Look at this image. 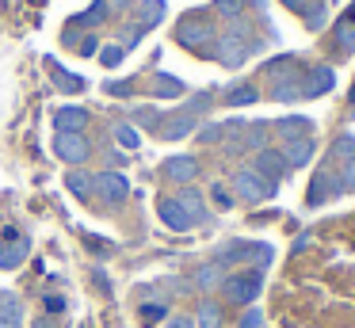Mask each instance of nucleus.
I'll return each mask as SVG.
<instances>
[{
    "label": "nucleus",
    "instance_id": "1",
    "mask_svg": "<svg viewBox=\"0 0 355 328\" xmlns=\"http://www.w3.org/2000/svg\"><path fill=\"white\" fill-rule=\"evenodd\" d=\"M263 290V275L260 271H237L222 282V294L230 297L233 305H248L256 294Z\"/></svg>",
    "mask_w": 355,
    "mask_h": 328
},
{
    "label": "nucleus",
    "instance_id": "2",
    "mask_svg": "<svg viewBox=\"0 0 355 328\" xmlns=\"http://www.w3.org/2000/svg\"><path fill=\"white\" fill-rule=\"evenodd\" d=\"M233 187H237V195L245 198V202H263V198H271L275 183H268L256 168H241L237 180H233Z\"/></svg>",
    "mask_w": 355,
    "mask_h": 328
},
{
    "label": "nucleus",
    "instance_id": "3",
    "mask_svg": "<svg viewBox=\"0 0 355 328\" xmlns=\"http://www.w3.org/2000/svg\"><path fill=\"white\" fill-rule=\"evenodd\" d=\"M248 50H252V46H248V35L241 31V23H233V31L218 42V58H222V65H241V61L248 58Z\"/></svg>",
    "mask_w": 355,
    "mask_h": 328
},
{
    "label": "nucleus",
    "instance_id": "4",
    "mask_svg": "<svg viewBox=\"0 0 355 328\" xmlns=\"http://www.w3.org/2000/svg\"><path fill=\"white\" fill-rule=\"evenodd\" d=\"M92 191L103 198V202L115 206V202H123V198L130 195V183H126L123 172H100V175L92 180Z\"/></svg>",
    "mask_w": 355,
    "mask_h": 328
},
{
    "label": "nucleus",
    "instance_id": "5",
    "mask_svg": "<svg viewBox=\"0 0 355 328\" xmlns=\"http://www.w3.org/2000/svg\"><path fill=\"white\" fill-rule=\"evenodd\" d=\"M176 38L184 46H191V50H199L202 42H210V38H214V27H210V23H202V19H184V23H180V31H176Z\"/></svg>",
    "mask_w": 355,
    "mask_h": 328
},
{
    "label": "nucleus",
    "instance_id": "6",
    "mask_svg": "<svg viewBox=\"0 0 355 328\" xmlns=\"http://www.w3.org/2000/svg\"><path fill=\"white\" fill-rule=\"evenodd\" d=\"M54 153H58L62 160H69V164H80V160L88 157V141H85L80 134H58Z\"/></svg>",
    "mask_w": 355,
    "mask_h": 328
},
{
    "label": "nucleus",
    "instance_id": "7",
    "mask_svg": "<svg viewBox=\"0 0 355 328\" xmlns=\"http://www.w3.org/2000/svg\"><path fill=\"white\" fill-rule=\"evenodd\" d=\"M256 172H260L268 183H279V175L286 172V157L275 153V149H260V157H256Z\"/></svg>",
    "mask_w": 355,
    "mask_h": 328
},
{
    "label": "nucleus",
    "instance_id": "8",
    "mask_svg": "<svg viewBox=\"0 0 355 328\" xmlns=\"http://www.w3.org/2000/svg\"><path fill=\"white\" fill-rule=\"evenodd\" d=\"M332 84H336V73H332V69H313L309 76H302V96H324Z\"/></svg>",
    "mask_w": 355,
    "mask_h": 328
},
{
    "label": "nucleus",
    "instance_id": "9",
    "mask_svg": "<svg viewBox=\"0 0 355 328\" xmlns=\"http://www.w3.org/2000/svg\"><path fill=\"white\" fill-rule=\"evenodd\" d=\"M164 175L176 183H191L195 175H199V164H195V157H172L168 164H164Z\"/></svg>",
    "mask_w": 355,
    "mask_h": 328
},
{
    "label": "nucleus",
    "instance_id": "10",
    "mask_svg": "<svg viewBox=\"0 0 355 328\" xmlns=\"http://www.w3.org/2000/svg\"><path fill=\"white\" fill-rule=\"evenodd\" d=\"M85 122H88L85 107H62V111H58V134H80Z\"/></svg>",
    "mask_w": 355,
    "mask_h": 328
},
{
    "label": "nucleus",
    "instance_id": "11",
    "mask_svg": "<svg viewBox=\"0 0 355 328\" xmlns=\"http://www.w3.org/2000/svg\"><path fill=\"white\" fill-rule=\"evenodd\" d=\"M176 202H180V210L191 218V225H199V221H207V206H202V198H199V191H180L176 195Z\"/></svg>",
    "mask_w": 355,
    "mask_h": 328
},
{
    "label": "nucleus",
    "instance_id": "12",
    "mask_svg": "<svg viewBox=\"0 0 355 328\" xmlns=\"http://www.w3.org/2000/svg\"><path fill=\"white\" fill-rule=\"evenodd\" d=\"M283 157H286V168H302V164H309V157H313V141H309V137L286 141Z\"/></svg>",
    "mask_w": 355,
    "mask_h": 328
},
{
    "label": "nucleus",
    "instance_id": "13",
    "mask_svg": "<svg viewBox=\"0 0 355 328\" xmlns=\"http://www.w3.org/2000/svg\"><path fill=\"white\" fill-rule=\"evenodd\" d=\"M19 320H24L19 297L16 294H4V297H0V328H19Z\"/></svg>",
    "mask_w": 355,
    "mask_h": 328
},
{
    "label": "nucleus",
    "instance_id": "14",
    "mask_svg": "<svg viewBox=\"0 0 355 328\" xmlns=\"http://www.w3.org/2000/svg\"><path fill=\"white\" fill-rule=\"evenodd\" d=\"M161 221H164L168 229H191V218L180 210L176 198H164V202H161Z\"/></svg>",
    "mask_w": 355,
    "mask_h": 328
},
{
    "label": "nucleus",
    "instance_id": "15",
    "mask_svg": "<svg viewBox=\"0 0 355 328\" xmlns=\"http://www.w3.org/2000/svg\"><path fill=\"white\" fill-rule=\"evenodd\" d=\"M24 256H27V241H16V244H0V267H16Z\"/></svg>",
    "mask_w": 355,
    "mask_h": 328
},
{
    "label": "nucleus",
    "instance_id": "16",
    "mask_svg": "<svg viewBox=\"0 0 355 328\" xmlns=\"http://www.w3.org/2000/svg\"><path fill=\"white\" fill-rule=\"evenodd\" d=\"M279 134H283L286 141H298V137L309 134V122L306 119H283V122H279Z\"/></svg>",
    "mask_w": 355,
    "mask_h": 328
},
{
    "label": "nucleus",
    "instance_id": "17",
    "mask_svg": "<svg viewBox=\"0 0 355 328\" xmlns=\"http://www.w3.org/2000/svg\"><path fill=\"white\" fill-rule=\"evenodd\" d=\"M164 15V0H146V4H141V19H138V27L146 31V27H153L157 19H161Z\"/></svg>",
    "mask_w": 355,
    "mask_h": 328
},
{
    "label": "nucleus",
    "instance_id": "18",
    "mask_svg": "<svg viewBox=\"0 0 355 328\" xmlns=\"http://www.w3.org/2000/svg\"><path fill=\"white\" fill-rule=\"evenodd\" d=\"M153 88H157V96L172 99V96H180V92H184V84H180V80H172L168 73H157V76H153Z\"/></svg>",
    "mask_w": 355,
    "mask_h": 328
},
{
    "label": "nucleus",
    "instance_id": "19",
    "mask_svg": "<svg viewBox=\"0 0 355 328\" xmlns=\"http://www.w3.org/2000/svg\"><path fill=\"white\" fill-rule=\"evenodd\" d=\"M336 42L344 53H355V23H347V19L336 23Z\"/></svg>",
    "mask_w": 355,
    "mask_h": 328
},
{
    "label": "nucleus",
    "instance_id": "20",
    "mask_svg": "<svg viewBox=\"0 0 355 328\" xmlns=\"http://www.w3.org/2000/svg\"><path fill=\"white\" fill-rule=\"evenodd\" d=\"M191 130H195V119H191V114H180V119H172L168 126H164V137H172V141H176V137L191 134Z\"/></svg>",
    "mask_w": 355,
    "mask_h": 328
},
{
    "label": "nucleus",
    "instance_id": "21",
    "mask_svg": "<svg viewBox=\"0 0 355 328\" xmlns=\"http://www.w3.org/2000/svg\"><path fill=\"white\" fill-rule=\"evenodd\" d=\"M107 15H111V12H107V4H103V0H96V4L88 8L85 15H77V23H92V27H96V23H103Z\"/></svg>",
    "mask_w": 355,
    "mask_h": 328
},
{
    "label": "nucleus",
    "instance_id": "22",
    "mask_svg": "<svg viewBox=\"0 0 355 328\" xmlns=\"http://www.w3.org/2000/svg\"><path fill=\"white\" fill-rule=\"evenodd\" d=\"M302 96V80H283L275 84V99H283V103H291V99Z\"/></svg>",
    "mask_w": 355,
    "mask_h": 328
},
{
    "label": "nucleus",
    "instance_id": "23",
    "mask_svg": "<svg viewBox=\"0 0 355 328\" xmlns=\"http://www.w3.org/2000/svg\"><path fill=\"white\" fill-rule=\"evenodd\" d=\"M54 80H58V88H65V92H80L85 88V80H80V76H73V73H54Z\"/></svg>",
    "mask_w": 355,
    "mask_h": 328
},
{
    "label": "nucleus",
    "instance_id": "24",
    "mask_svg": "<svg viewBox=\"0 0 355 328\" xmlns=\"http://www.w3.org/2000/svg\"><path fill=\"white\" fill-rule=\"evenodd\" d=\"M230 103H233V107L256 103V88H252V84H245V88H233V92H230Z\"/></svg>",
    "mask_w": 355,
    "mask_h": 328
},
{
    "label": "nucleus",
    "instance_id": "25",
    "mask_svg": "<svg viewBox=\"0 0 355 328\" xmlns=\"http://www.w3.org/2000/svg\"><path fill=\"white\" fill-rule=\"evenodd\" d=\"M199 325L202 328H218V325H222V313H218L214 305H202V309H199Z\"/></svg>",
    "mask_w": 355,
    "mask_h": 328
},
{
    "label": "nucleus",
    "instance_id": "26",
    "mask_svg": "<svg viewBox=\"0 0 355 328\" xmlns=\"http://www.w3.org/2000/svg\"><path fill=\"white\" fill-rule=\"evenodd\" d=\"M115 141L126 145V149H134V145H138V130L134 126H115Z\"/></svg>",
    "mask_w": 355,
    "mask_h": 328
},
{
    "label": "nucleus",
    "instance_id": "27",
    "mask_svg": "<svg viewBox=\"0 0 355 328\" xmlns=\"http://www.w3.org/2000/svg\"><path fill=\"white\" fill-rule=\"evenodd\" d=\"M218 279H222V267H218V264H210V267H202V271H199V286H214Z\"/></svg>",
    "mask_w": 355,
    "mask_h": 328
},
{
    "label": "nucleus",
    "instance_id": "28",
    "mask_svg": "<svg viewBox=\"0 0 355 328\" xmlns=\"http://www.w3.org/2000/svg\"><path fill=\"white\" fill-rule=\"evenodd\" d=\"M332 153H340L344 160H352L355 157V137H340V141L332 145Z\"/></svg>",
    "mask_w": 355,
    "mask_h": 328
},
{
    "label": "nucleus",
    "instance_id": "29",
    "mask_svg": "<svg viewBox=\"0 0 355 328\" xmlns=\"http://www.w3.org/2000/svg\"><path fill=\"white\" fill-rule=\"evenodd\" d=\"M263 137H268V134H263V126H252L245 134V145H248V149H263Z\"/></svg>",
    "mask_w": 355,
    "mask_h": 328
},
{
    "label": "nucleus",
    "instance_id": "30",
    "mask_svg": "<svg viewBox=\"0 0 355 328\" xmlns=\"http://www.w3.org/2000/svg\"><path fill=\"white\" fill-rule=\"evenodd\" d=\"M88 183H92V180H85L80 172L69 175V191H73V195H88Z\"/></svg>",
    "mask_w": 355,
    "mask_h": 328
},
{
    "label": "nucleus",
    "instance_id": "31",
    "mask_svg": "<svg viewBox=\"0 0 355 328\" xmlns=\"http://www.w3.org/2000/svg\"><path fill=\"white\" fill-rule=\"evenodd\" d=\"M241 4H245V0H218V12H222V15H230V19H237Z\"/></svg>",
    "mask_w": 355,
    "mask_h": 328
},
{
    "label": "nucleus",
    "instance_id": "32",
    "mask_svg": "<svg viewBox=\"0 0 355 328\" xmlns=\"http://www.w3.org/2000/svg\"><path fill=\"white\" fill-rule=\"evenodd\" d=\"M123 53H126L123 46H107V50H103L100 58H103V65H119V61H123Z\"/></svg>",
    "mask_w": 355,
    "mask_h": 328
},
{
    "label": "nucleus",
    "instance_id": "33",
    "mask_svg": "<svg viewBox=\"0 0 355 328\" xmlns=\"http://www.w3.org/2000/svg\"><path fill=\"white\" fill-rule=\"evenodd\" d=\"M340 183H344V187H355V157H352V160H344V172H340Z\"/></svg>",
    "mask_w": 355,
    "mask_h": 328
},
{
    "label": "nucleus",
    "instance_id": "34",
    "mask_svg": "<svg viewBox=\"0 0 355 328\" xmlns=\"http://www.w3.org/2000/svg\"><path fill=\"white\" fill-rule=\"evenodd\" d=\"M46 309L50 313H65V297H46Z\"/></svg>",
    "mask_w": 355,
    "mask_h": 328
},
{
    "label": "nucleus",
    "instance_id": "35",
    "mask_svg": "<svg viewBox=\"0 0 355 328\" xmlns=\"http://www.w3.org/2000/svg\"><path fill=\"white\" fill-rule=\"evenodd\" d=\"M96 50H100V42H96V38H85V42H80V53H88V58H92Z\"/></svg>",
    "mask_w": 355,
    "mask_h": 328
},
{
    "label": "nucleus",
    "instance_id": "36",
    "mask_svg": "<svg viewBox=\"0 0 355 328\" xmlns=\"http://www.w3.org/2000/svg\"><path fill=\"white\" fill-rule=\"evenodd\" d=\"M218 137H222V126H207V130H202V141H218Z\"/></svg>",
    "mask_w": 355,
    "mask_h": 328
},
{
    "label": "nucleus",
    "instance_id": "37",
    "mask_svg": "<svg viewBox=\"0 0 355 328\" xmlns=\"http://www.w3.org/2000/svg\"><path fill=\"white\" fill-rule=\"evenodd\" d=\"M241 328H260V313H256V309H252V313H248V317H245V320H241Z\"/></svg>",
    "mask_w": 355,
    "mask_h": 328
},
{
    "label": "nucleus",
    "instance_id": "38",
    "mask_svg": "<svg viewBox=\"0 0 355 328\" xmlns=\"http://www.w3.org/2000/svg\"><path fill=\"white\" fill-rule=\"evenodd\" d=\"M146 317L157 320V317H164V309H161V305H146Z\"/></svg>",
    "mask_w": 355,
    "mask_h": 328
},
{
    "label": "nucleus",
    "instance_id": "39",
    "mask_svg": "<svg viewBox=\"0 0 355 328\" xmlns=\"http://www.w3.org/2000/svg\"><path fill=\"white\" fill-rule=\"evenodd\" d=\"M168 328H195V325L187 317H176V320H168Z\"/></svg>",
    "mask_w": 355,
    "mask_h": 328
},
{
    "label": "nucleus",
    "instance_id": "40",
    "mask_svg": "<svg viewBox=\"0 0 355 328\" xmlns=\"http://www.w3.org/2000/svg\"><path fill=\"white\" fill-rule=\"evenodd\" d=\"M103 4H107V8H130L134 0H103Z\"/></svg>",
    "mask_w": 355,
    "mask_h": 328
},
{
    "label": "nucleus",
    "instance_id": "41",
    "mask_svg": "<svg viewBox=\"0 0 355 328\" xmlns=\"http://www.w3.org/2000/svg\"><path fill=\"white\" fill-rule=\"evenodd\" d=\"M35 328H54V320H46V317H39V320H35Z\"/></svg>",
    "mask_w": 355,
    "mask_h": 328
},
{
    "label": "nucleus",
    "instance_id": "42",
    "mask_svg": "<svg viewBox=\"0 0 355 328\" xmlns=\"http://www.w3.org/2000/svg\"><path fill=\"white\" fill-rule=\"evenodd\" d=\"M283 4H291V8H302V0H283Z\"/></svg>",
    "mask_w": 355,
    "mask_h": 328
},
{
    "label": "nucleus",
    "instance_id": "43",
    "mask_svg": "<svg viewBox=\"0 0 355 328\" xmlns=\"http://www.w3.org/2000/svg\"><path fill=\"white\" fill-rule=\"evenodd\" d=\"M347 23H355V4H352V12H347Z\"/></svg>",
    "mask_w": 355,
    "mask_h": 328
}]
</instances>
